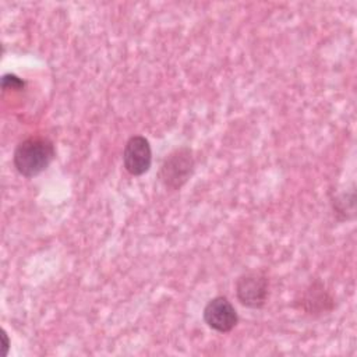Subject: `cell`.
<instances>
[{
    "label": "cell",
    "instance_id": "obj_1",
    "mask_svg": "<svg viewBox=\"0 0 357 357\" xmlns=\"http://www.w3.org/2000/svg\"><path fill=\"white\" fill-rule=\"evenodd\" d=\"M54 158L56 148L50 138L43 135H31L15 146L13 163L21 176L32 178L43 173Z\"/></svg>",
    "mask_w": 357,
    "mask_h": 357
},
{
    "label": "cell",
    "instance_id": "obj_2",
    "mask_svg": "<svg viewBox=\"0 0 357 357\" xmlns=\"http://www.w3.org/2000/svg\"><path fill=\"white\" fill-rule=\"evenodd\" d=\"M194 152L188 146H178L169 152L160 163L158 178L169 191H178L194 174Z\"/></svg>",
    "mask_w": 357,
    "mask_h": 357
},
{
    "label": "cell",
    "instance_id": "obj_3",
    "mask_svg": "<svg viewBox=\"0 0 357 357\" xmlns=\"http://www.w3.org/2000/svg\"><path fill=\"white\" fill-rule=\"evenodd\" d=\"M236 297L247 308H262L269 297V279L265 272L248 271L241 273L236 280Z\"/></svg>",
    "mask_w": 357,
    "mask_h": 357
},
{
    "label": "cell",
    "instance_id": "obj_4",
    "mask_svg": "<svg viewBox=\"0 0 357 357\" xmlns=\"http://www.w3.org/2000/svg\"><path fill=\"white\" fill-rule=\"evenodd\" d=\"M294 304L300 311H303V314L318 318L329 314L335 308V298L326 290L322 280L312 279L303 289Z\"/></svg>",
    "mask_w": 357,
    "mask_h": 357
},
{
    "label": "cell",
    "instance_id": "obj_5",
    "mask_svg": "<svg viewBox=\"0 0 357 357\" xmlns=\"http://www.w3.org/2000/svg\"><path fill=\"white\" fill-rule=\"evenodd\" d=\"M202 315L205 324L219 333H227L238 324L237 311L225 296H216L211 298L206 303Z\"/></svg>",
    "mask_w": 357,
    "mask_h": 357
},
{
    "label": "cell",
    "instance_id": "obj_6",
    "mask_svg": "<svg viewBox=\"0 0 357 357\" xmlns=\"http://www.w3.org/2000/svg\"><path fill=\"white\" fill-rule=\"evenodd\" d=\"M123 163L131 176H142L151 169L152 149L144 135H132L127 139L123 151Z\"/></svg>",
    "mask_w": 357,
    "mask_h": 357
},
{
    "label": "cell",
    "instance_id": "obj_7",
    "mask_svg": "<svg viewBox=\"0 0 357 357\" xmlns=\"http://www.w3.org/2000/svg\"><path fill=\"white\" fill-rule=\"evenodd\" d=\"M332 209L333 213L337 216L340 220H349L354 218V204H356V195H354V188L351 187L350 191H343L339 194H335L331 198Z\"/></svg>",
    "mask_w": 357,
    "mask_h": 357
},
{
    "label": "cell",
    "instance_id": "obj_8",
    "mask_svg": "<svg viewBox=\"0 0 357 357\" xmlns=\"http://www.w3.org/2000/svg\"><path fill=\"white\" fill-rule=\"evenodd\" d=\"M24 86H25V82L20 77H17L15 74H4L1 77V88L4 91H7L10 88L21 91V89H24Z\"/></svg>",
    "mask_w": 357,
    "mask_h": 357
},
{
    "label": "cell",
    "instance_id": "obj_9",
    "mask_svg": "<svg viewBox=\"0 0 357 357\" xmlns=\"http://www.w3.org/2000/svg\"><path fill=\"white\" fill-rule=\"evenodd\" d=\"M1 340H3V356L7 357L8 350H10V339H8V335L4 329H1Z\"/></svg>",
    "mask_w": 357,
    "mask_h": 357
}]
</instances>
